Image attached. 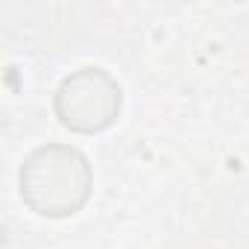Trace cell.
Here are the masks:
<instances>
[{
    "mask_svg": "<svg viewBox=\"0 0 249 249\" xmlns=\"http://www.w3.org/2000/svg\"><path fill=\"white\" fill-rule=\"evenodd\" d=\"M24 205L47 220L76 217L94 191V167L79 147L41 144L30 150L18 170Z\"/></svg>",
    "mask_w": 249,
    "mask_h": 249,
    "instance_id": "1",
    "label": "cell"
},
{
    "mask_svg": "<svg viewBox=\"0 0 249 249\" xmlns=\"http://www.w3.org/2000/svg\"><path fill=\"white\" fill-rule=\"evenodd\" d=\"M123 108V88L117 76L100 65L71 71L53 94V111L73 135H100L111 129Z\"/></svg>",
    "mask_w": 249,
    "mask_h": 249,
    "instance_id": "2",
    "label": "cell"
}]
</instances>
